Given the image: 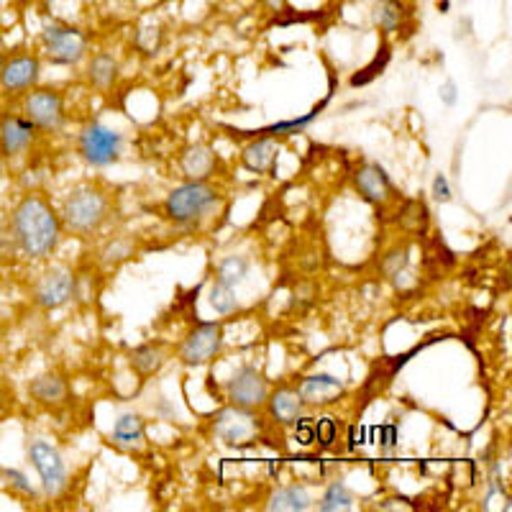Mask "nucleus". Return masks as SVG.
Here are the masks:
<instances>
[{"label":"nucleus","mask_w":512,"mask_h":512,"mask_svg":"<svg viewBox=\"0 0 512 512\" xmlns=\"http://www.w3.org/2000/svg\"><path fill=\"white\" fill-rule=\"evenodd\" d=\"M13 233L31 259H44L59 246L62 218L57 216L49 200L31 192V195H24L13 210Z\"/></svg>","instance_id":"1"},{"label":"nucleus","mask_w":512,"mask_h":512,"mask_svg":"<svg viewBox=\"0 0 512 512\" xmlns=\"http://www.w3.org/2000/svg\"><path fill=\"white\" fill-rule=\"evenodd\" d=\"M105 218H108V198L103 190L93 185L75 187L62 205L64 226L80 236L98 231Z\"/></svg>","instance_id":"2"},{"label":"nucleus","mask_w":512,"mask_h":512,"mask_svg":"<svg viewBox=\"0 0 512 512\" xmlns=\"http://www.w3.org/2000/svg\"><path fill=\"white\" fill-rule=\"evenodd\" d=\"M218 203V190L205 180H187L164 200V213L175 223H195Z\"/></svg>","instance_id":"3"},{"label":"nucleus","mask_w":512,"mask_h":512,"mask_svg":"<svg viewBox=\"0 0 512 512\" xmlns=\"http://www.w3.org/2000/svg\"><path fill=\"white\" fill-rule=\"evenodd\" d=\"M41 41H44V49L54 64L72 67V64H80L88 54V36L75 26L62 24V21H52L49 26H44Z\"/></svg>","instance_id":"4"},{"label":"nucleus","mask_w":512,"mask_h":512,"mask_svg":"<svg viewBox=\"0 0 512 512\" xmlns=\"http://www.w3.org/2000/svg\"><path fill=\"white\" fill-rule=\"evenodd\" d=\"M77 144H80V154L85 162L93 164V167H108L121 157L123 136L113 128L103 126V123H90V126L82 128Z\"/></svg>","instance_id":"5"},{"label":"nucleus","mask_w":512,"mask_h":512,"mask_svg":"<svg viewBox=\"0 0 512 512\" xmlns=\"http://www.w3.org/2000/svg\"><path fill=\"white\" fill-rule=\"evenodd\" d=\"M29 459L34 464L36 474H39L44 492L52 497L62 495L64 489H67V466H64L62 454H59L57 448L52 443L36 438L29 446Z\"/></svg>","instance_id":"6"},{"label":"nucleus","mask_w":512,"mask_h":512,"mask_svg":"<svg viewBox=\"0 0 512 512\" xmlns=\"http://www.w3.org/2000/svg\"><path fill=\"white\" fill-rule=\"evenodd\" d=\"M223 349V326L221 323H200L192 328L190 336L182 341L180 359L187 367H203L210 359H216Z\"/></svg>","instance_id":"7"},{"label":"nucleus","mask_w":512,"mask_h":512,"mask_svg":"<svg viewBox=\"0 0 512 512\" xmlns=\"http://www.w3.org/2000/svg\"><path fill=\"white\" fill-rule=\"evenodd\" d=\"M269 397V382L256 367H241L228 379V400L236 408L259 410Z\"/></svg>","instance_id":"8"},{"label":"nucleus","mask_w":512,"mask_h":512,"mask_svg":"<svg viewBox=\"0 0 512 512\" xmlns=\"http://www.w3.org/2000/svg\"><path fill=\"white\" fill-rule=\"evenodd\" d=\"M24 118L41 131H59L64 126V98L57 90H34L24 100Z\"/></svg>","instance_id":"9"},{"label":"nucleus","mask_w":512,"mask_h":512,"mask_svg":"<svg viewBox=\"0 0 512 512\" xmlns=\"http://www.w3.org/2000/svg\"><path fill=\"white\" fill-rule=\"evenodd\" d=\"M216 436L221 438L226 446H246L259 433V420L254 418V410H244L231 405L228 410L218 413L216 418Z\"/></svg>","instance_id":"10"},{"label":"nucleus","mask_w":512,"mask_h":512,"mask_svg":"<svg viewBox=\"0 0 512 512\" xmlns=\"http://www.w3.org/2000/svg\"><path fill=\"white\" fill-rule=\"evenodd\" d=\"M75 297V274L70 269L57 267L44 274V280L36 285V305L39 308H62Z\"/></svg>","instance_id":"11"},{"label":"nucleus","mask_w":512,"mask_h":512,"mask_svg":"<svg viewBox=\"0 0 512 512\" xmlns=\"http://www.w3.org/2000/svg\"><path fill=\"white\" fill-rule=\"evenodd\" d=\"M41 77V62L31 54H21V57L6 59L3 72H0V85L8 93H24V90L36 88V82Z\"/></svg>","instance_id":"12"},{"label":"nucleus","mask_w":512,"mask_h":512,"mask_svg":"<svg viewBox=\"0 0 512 512\" xmlns=\"http://www.w3.org/2000/svg\"><path fill=\"white\" fill-rule=\"evenodd\" d=\"M36 139V126L29 118L3 116L0 118V154L3 157H18L24 154Z\"/></svg>","instance_id":"13"},{"label":"nucleus","mask_w":512,"mask_h":512,"mask_svg":"<svg viewBox=\"0 0 512 512\" xmlns=\"http://www.w3.org/2000/svg\"><path fill=\"white\" fill-rule=\"evenodd\" d=\"M356 190L367 203L384 205L392 195V180L377 162H369L356 172Z\"/></svg>","instance_id":"14"},{"label":"nucleus","mask_w":512,"mask_h":512,"mask_svg":"<svg viewBox=\"0 0 512 512\" xmlns=\"http://www.w3.org/2000/svg\"><path fill=\"white\" fill-rule=\"evenodd\" d=\"M297 392H300L305 405H326L344 392V382L333 374H310L300 382Z\"/></svg>","instance_id":"15"},{"label":"nucleus","mask_w":512,"mask_h":512,"mask_svg":"<svg viewBox=\"0 0 512 512\" xmlns=\"http://www.w3.org/2000/svg\"><path fill=\"white\" fill-rule=\"evenodd\" d=\"M264 405H267L274 423H280V425L297 423V418H303V410H305V402L303 397H300V392L290 390V387H282V390H277L274 395H269Z\"/></svg>","instance_id":"16"},{"label":"nucleus","mask_w":512,"mask_h":512,"mask_svg":"<svg viewBox=\"0 0 512 512\" xmlns=\"http://www.w3.org/2000/svg\"><path fill=\"white\" fill-rule=\"evenodd\" d=\"M113 446H118L121 451H141L146 443V425L144 418L139 413H123L116 420L111 433Z\"/></svg>","instance_id":"17"},{"label":"nucleus","mask_w":512,"mask_h":512,"mask_svg":"<svg viewBox=\"0 0 512 512\" xmlns=\"http://www.w3.org/2000/svg\"><path fill=\"white\" fill-rule=\"evenodd\" d=\"M180 169L187 180H208L216 169V154L205 144L190 146L180 157Z\"/></svg>","instance_id":"18"},{"label":"nucleus","mask_w":512,"mask_h":512,"mask_svg":"<svg viewBox=\"0 0 512 512\" xmlns=\"http://www.w3.org/2000/svg\"><path fill=\"white\" fill-rule=\"evenodd\" d=\"M241 159H244V167L249 172H267L277 162V141L272 136H262V139L251 141L244 149V154H241Z\"/></svg>","instance_id":"19"},{"label":"nucleus","mask_w":512,"mask_h":512,"mask_svg":"<svg viewBox=\"0 0 512 512\" xmlns=\"http://www.w3.org/2000/svg\"><path fill=\"white\" fill-rule=\"evenodd\" d=\"M29 392L41 405H62L67 400V395H70L67 382L59 374H41V377H36L29 384Z\"/></svg>","instance_id":"20"},{"label":"nucleus","mask_w":512,"mask_h":512,"mask_svg":"<svg viewBox=\"0 0 512 512\" xmlns=\"http://www.w3.org/2000/svg\"><path fill=\"white\" fill-rule=\"evenodd\" d=\"M310 495L303 484H290V487L277 489L272 497H269L267 510L274 512H303L310 507Z\"/></svg>","instance_id":"21"},{"label":"nucleus","mask_w":512,"mask_h":512,"mask_svg":"<svg viewBox=\"0 0 512 512\" xmlns=\"http://www.w3.org/2000/svg\"><path fill=\"white\" fill-rule=\"evenodd\" d=\"M88 80L93 88L108 90L113 88V82L118 80V62L111 54H98L93 62L88 64Z\"/></svg>","instance_id":"22"},{"label":"nucleus","mask_w":512,"mask_h":512,"mask_svg":"<svg viewBox=\"0 0 512 512\" xmlns=\"http://www.w3.org/2000/svg\"><path fill=\"white\" fill-rule=\"evenodd\" d=\"M164 364V349L154 344H144L139 349L131 351V367L141 374V377H152L162 369Z\"/></svg>","instance_id":"23"},{"label":"nucleus","mask_w":512,"mask_h":512,"mask_svg":"<svg viewBox=\"0 0 512 512\" xmlns=\"http://www.w3.org/2000/svg\"><path fill=\"white\" fill-rule=\"evenodd\" d=\"M405 16H408V11L402 6V0H379L377 11H374V21L384 34L400 29L405 24Z\"/></svg>","instance_id":"24"},{"label":"nucleus","mask_w":512,"mask_h":512,"mask_svg":"<svg viewBox=\"0 0 512 512\" xmlns=\"http://www.w3.org/2000/svg\"><path fill=\"white\" fill-rule=\"evenodd\" d=\"M320 512H346L354 510V495L344 482H333L326 489V495L320 497Z\"/></svg>","instance_id":"25"},{"label":"nucleus","mask_w":512,"mask_h":512,"mask_svg":"<svg viewBox=\"0 0 512 512\" xmlns=\"http://www.w3.org/2000/svg\"><path fill=\"white\" fill-rule=\"evenodd\" d=\"M246 272H249V262H246L244 256H228V259H223L221 262V267H218L216 280L228 287H236L241 280H244Z\"/></svg>","instance_id":"26"},{"label":"nucleus","mask_w":512,"mask_h":512,"mask_svg":"<svg viewBox=\"0 0 512 512\" xmlns=\"http://www.w3.org/2000/svg\"><path fill=\"white\" fill-rule=\"evenodd\" d=\"M233 290H236V287H228L216 280V285H213V290H210V305L216 308V313L228 315L239 308V300H236V292Z\"/></svg>","instance_id":"27"},{"label":"nucleus","mask_w":512,"mask_h":512,"mask_svg":"<svg viewBox=\"0 0 512 512\" xmlns=\"http://www.w3.org/2000/svg\"><path fill=\"white\" fill-rule=\"evenodd\" d=\"M136 47L144 54H157V49L162 47V29L157 26H146L136 34Z\"/></svg>","instance_id":"28"},{"label":"nucleus","mask_w":512,"mask_h":512,"mask_svg":"<svg viewBox=\"0 0 512 512\" xmlns=\"http://www.w3.org/2000/svg\"><path fill=\"white\" fill-rule=\"evenodd\" d=\"M134 254V249H131V244L128 241H111V244L105 246L103 249V262L105 264H118V262H126L128 256Z\"/></svg>","instance_id":"29"},{"label":"nucleus","mask_w":512,"mask_h":512,"mask_svg":"<svg viewBox=\"0 0 512 512\" xmlns=\"http://www.w3.org/2000/svg\"><path fill=\"white\" fill-rule=\"evenodd\" d=\"M387 59H390V54H387V47H384V52H382V59H379V54H377V59H374L372 64H369L367 70H364V75H356L354 80H351V85H367L369 80H374V77L379 75V72L384 70V64H387Z\"/></svg>","instance_id":"30"},{"label":"nucleus","mask_w":512,"mask_h":512,"mask_svg":"<svg viewBox=\"0 0 512 512\" xmlns=\"http://www.w3.org/2000/svg\"><path fill=\"white\" fill-rule=\"evenodd\" d=\"M336 420L333 418H323L318 420V425H315V441H320L323 446H331L333 441H336Z\"/></svg>","instance_id":"31"},{"label":"nucleus","mask_w":512,"mask_h":512,"mask_svg":"<svg viewBox=\"0 0 512 512\" xmlns=\"http://www.w3.org/2000/svg\"><path fill=\"white\" fill-rule=\"evenodd\" d=\"M295 438L300 443H303V446H310V443L315 441V425L310 423L308 418H297V431H295Z\"/></svg>","instance_id":"32"},{"label":"nucleus","mask_w":512,"mask_h":512,"mask_svg":"<svg viewBox=\"0 0 512 512\" xmlns=\"http://www.w3.org/2000/svg\"><path fill=\"white\" fill-rule=\"evenodd\" d=\"M433 198H436L438 203H448V200H451V185H448V180L443 175H438L436 180H433Z\"/></svg>","instance_id":"33"},{"label":"nucleus","mask_w":512,"mask_h":512,"mask_svg":"<svg viewBox=\"0 0 512 512\" xmlns=\"http://www.w3.org/2000/svg\"><path fill=\"white\" fill-rule=\"evenodd\" d=\"M6 477L11 479V484H13V487H18V489H21V492H26V495H31V497H34V487H31V484H29V479H26L24 474H21V472H16V469H6Z\"/></svg>","instance_id":"34"},{"label":"nucleus","mask_w":512,"mask_h":512,"mask_svg":"<svg viewBox=\"0 0 512 512\" xmlns=\"http://www.w3.org/2000/svg\"><path fill=\"white\" fill-rule=\"evenodd\" d=\"M441 100L446 105H454L456 103V85H454V82H446V85H443V88H441Z\"/></svg>","instance_id":"35"},{"label":"nucleus","mask_w":512,"mask_h":512,"mask_svg":"<svg viewBox=\"0 0 512 512\" xmlns=\"http://www.w3.org/2000/svg\"><path fill=\"white\" fill-rule=\"evenodd\" d=\"M6 408H8V392L0 387V413H3Z\"/></svg>","instance_id":"36"},{"label":"nucleus","mask_w":512,"mask_h":512,"mask_svg":"<svg viewBox=\"0 0 512 512\" xmlns=\"http://www.w3.org/2000/svg\"><path fill=\"white\" fill-rule=\"evenodd\" d=\"M3 64H6V57H3V54H0V72H3Z\"/></svg>","instance_id":"37"}]
</instances>
